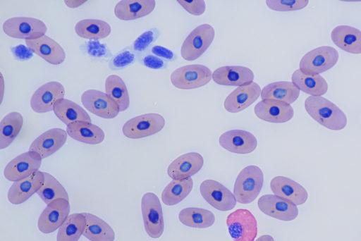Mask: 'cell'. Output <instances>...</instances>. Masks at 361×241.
Here are the masks:
<instances>
[{
  "mask_svg": "<svg viewBox=\"0 0 361 241\" xmlns=\"http://www.w3.org/2000/svg\"><path fill=\"white\" fill-rule=\"evenodd\" d=\"M305 109L313 120L327 129L339 131L347 125L345 113L326 98L310 96L305 100Z\"/></svg>",
  "mask_w": 361,
  "mask_h": 241,
  "instance_id": "obj_1",
  "label": "cell"
},
{
  "mask_svg": "<svg viewBox=\"0 0 361 241\" xmlns=\"http://www.w3.org/2000/svg\"><path fill=\"white\" fill-rule=\"evenodd\" d=\"M264 173L255 165L243 168L238 173L233 185V194L238 202L247 204L254 202L262 188Z\"/></svg>",
  "mask_w": 361,
  "mask_h": 241,
  "instance_id": "obj_2",
  "label": "cell"
},
{
  "mask_svg": "<svg viewBox=\"0 0 361 241\" xmlns=\"http://www.w3.org/2000/svg\"><path fill=\"white\" fill-rule=\"evenodd\" d=\"M215 37V31L209 24L204 23L194 28L186 37L180 48L181 57L185 61L200 58L210 47Z\"/></svg>",
  "mask_w": 361,
  "mask_h": 241,
  "instance_id": "obj_3",
  "label": "cell"
},
{
  "mask_svg": "<svg viewBox=\"0 0 361 241\" xmlns=\"http://www.w3.org/2000/svg\"><path fill=\"white\" fill-rule=\"evenodd\" d=\"M338 51L331 46H322L306 53L300 59L299 69L308 75H319L333 68L338 62Z\"/></svg>",
  "mask_w": 361,
  "mask_h": 241,
  "instance_id": "obj_4",
  "label": "cell"
},
{
  "mask_svg": "<svg viewBox=\"0 0 361 241\" xmlns=\"http://www.w3.org/2000/svg\"><path fill=\"white\" fill-rule=\"evenodd\" d=\"M2 29L8 37L25 41L41 37L47 31V27L42 20L25 16L12 17L6 20Z\"/></svg>",
  "mask_w": 361,
  "mask_h": 241,
  "instance_id": "obj_5",
  "label": "cell"
},
{
  "mask_svg": "<svg viewBox=\"0 0 361 241\" xmlns=\"http://www.w3.org/2000/svg\"><path fill=\"white\" fill-rule=\"evenodd\" d=\"M212 79L211 70L202 64H190L174 70L170 76L172 85L180 89H192L208 84Z\"/></svg>",
  "mask_w": 361,
  "mask_h": 241,
  "instance_id": "obj_6",
  "label": "cell"
},
{
  "mask_svg": "<svg viewBox=\"0 0 361 241\" xmlns=\"http://www.w3.org/2000/svg\"><path fill=\"white\" fill-rule=\"evenodd\" d=\"M141 211L147 234L151 238H159L164 230V221L162 206L156 194L146 192L143 194L141 199Z\"/></svg>",
  "mask_w": 361,
  "mask_h": 241,
  "instance_id": "obj_7",
  "label": "cell"
},
{
  "mask_svg": "<svg viewBox=\"0 0 361 241\" xmlns=\"http://www.w3.org/2000/svg\"><path fill=\"white\" fill-rule=\"evenodd\" d=\"M164 125L165 119L161 114L149 113L127 121L122 127V132L127 138L137 140L160 132Z\"/></svg>",
  "mask_w": 361,
  "mask_h": 241,
  "instance_id": "obj_8",
  "label": "cell"
},
{
  "mask_svg": "<svg viewBox=\"0 0 361 241\" xmlns=\"http://www.w3.org/2000/svg\"><path fill=\"white\" fill-rule=\"evenodd\" d=\"M228 233L233 241H254L257 235V222L252 213L238 209L226 218Z\"/></svg>",
  "mask_w": 361,
  "mask_h": 241,
  "instance_id": "obj_9",
  "label": "cell"
},
{
  "mask_svg": "<svg viewBox=\"0 0 361 241\" xmlns=\"http://www.w3.org/2000/svg\"><path fill=\"white\" fill-rule=\"evenodd\" d=\"M84 107L92 114L105 119H113L121 112L118 104L106 93L89 89L81 95Z\"/></svg>",
  "mask_w": 361,
  "mask_h": 241,
  "instance_id": "obj_10",
  "label": "cell"
},
{
  "mask_svg": "<svg viewBox=\"0 0 361 241\" xmlns=\"http://www.w3.org/2000/svg\"><path fill=\"white\" fill-rule=\"evenodd\" d=\"M42 160L41 156L35 152L20 154L7 163L4 175L11 182L27 178L39 171Z\"/></svg>",
  "mask_w": 361,
  "mask_h": 241,
  "instance_id": "obj_11",
  "label": "cell"
},
{
  "mask_svg": "<svg viewBox=\"0 0 361 241\" xmlns=\"http://www.w3.org/2000/svg\"><path fill=\"white\" fill-rule=\"evenodd\" d=\"M200 192L208 204L219 211H230L236 205L234 194L216 180L207 179L202 181L200 185Z\"/></svg>",
  "mask_w": 361,
  "mask_h": 241,
  "instance_id": "obj_12",
  "label": "cell"
},
{
  "mask_svg": "<svg viewBox=\"0 0 361 241\" xmlns=\"http://www.w3.org/2000/svg\"><path fill=\"white\" fill-rule=\"evenodd\" d=\"M69 200L56 199L47 205L37 221L38 230L44 234L54 233L59 229L69 216Z\"/></svg>",
  "mask_w": 361,
  "mask_h": 241,
  "instance_id": "obj_13",
  "label": "cell"
},
{
  "mask_svg": "<svg viewBox=\"0 0 361 241\" xmlns=\"http://www.w3.org/2000/svg\"><path fill=\"white\" fill-rule=\"evenodd\" d=\"M257 206L264 214L283 221H293L299 214L298 206L275 194L261 196Z\"/></svg>",
  "mask_w": 361,
  "mask_h": 241,
  "instance_id": "obj_14",
  "label": "cell"
},
{
  "mask_svg": "<svg viewBox=\"0 0 361 241\" xmlns=\"http://www.w3.org/2000/svg\"><path fill=\"white\" fill-rule=\"evenodd\" d=\"M65 88L57 81L47 82L33 93L30 105L33 111L44 113L53 111L55 103L64 98Z\"/></svg>",
  "mask_w": 361,
  "mask_h": 241,
  "instance_id": "obj_15",
  "label": "cell"
},
{
  "mask_svg": "<svg viewBox=\"0 0 361 241\" xmlns=\"http://www.w3.org/2000/svg\"><path fill=\"white\" fill-rule=\"evenodd\" d=\"M219 143L224 149L238 154H250L257 147V140L252 133L239 129L222 133L219 138Z\"/></svg>",
  "mask_w": 361,
  "mask_h": 241,
  "instance_id": "obj_16",
  "label": "cell"
},
{
  "mask_svg": "<svg viewBox=\"0 0 361 241\" xmlns=\"http://www.w3.org/2000/svg\"><path fill=\"white\" fill-rule=\"evenodd\" d=\"M254 112L259 119L274 123H286L294 116V110L290 104L273 99L259 101L255 106Z\"/></svg>",
  "mask_w": 361,
  "mask_h": 241,
  "instance_id": "obj_17",
  "label": "cell"
},
{
  "mask_svg": "<svg viewBox=\"0 0 361 241\" xmlns=\"http://www.w3.org/2000/svg\"><path fill=\"white\" fill-rule=\"evenodd\" d=\"M261 92L260 86L255 82L238 87L226 97L224 107L229 113L240 112L255 102Z\"/></svg>",
  "mask_w": 361,
  "mask_h": 241,
  "instance_id": "obj_18",
  "label": "cell"
},
{
  "mask_svg": "<svg viewBox=\"0 0 361 241\" xmlns=\"http://www.w3.org/2000/svg\"><path fill=\"white\" fill-rule=\"evenodd\" d=\"M274 194L285 199L296 206L305 204L308 199L307 190L298 182L285 176H275L270 181Z\"/></svg>",
  "mask_w": 361,
  "mask_h": 241,
  "instance_id": "obj_19",
  "label": "cell"
},
{
  "mask_svg": "<svg viewBox=\"0 0 361 241\" xmlns=\"http://www.w3.org/2000/svg\"><path fill=\"white\" fill-rule=\"evenodd\" d=\"M67 137L66 130L59 128H51L34 140L29 151L38 153L42 159L47 158L64 145Z\"/></svg>",
  "mask_w": 361,
  "mask_h": 241,
  "instance_id": "obj_20",
  "label": "cell"
},
{
  "mask_svg": "<svg viewBox=\"0 0 361 241\" xmlns=\"http://www.w3.org/2000/svg\"><path fill=\"white\" fill-rule=\"evenodd\" d=\"M204 165L202 156L188 152L175 159L167 168V174L173 180L189 178L197 173Z\"/></svg>",
  "mask_w": 361,
  "mask_h": 241,
  "instance_id": "obj_21",
  "label": "cell"
},
{
  "mask_svg": "<svg viewBox=\"0 0 361 241\" xmlns=\"http://www.w3.org/2000/svg\"><path fill=\"white\" fill-rule=\"evenodd\" d=\"M25 44L34 54L51 65H60L66 59L63 48L56 41L46 35L37 39L26 40Z\"/></svg>",
  "mask_w": 361,
  "mask_h": 241,
  "instance_id": "obj_22",
  "label": "cell"
},
{
  "mask_svg": "<svg viewBox=\"0 0 361 241\" xmlns=\"http://www.w3.org/2000/svg\"><path fill=\"white\" fill-rule=\"evenodd\" d=\"M44 182V172L40 171L27 178L13 182L8 191V202L14 205L23 204L38 192Z\"/></svg>",
  "mask_w": 361,
  "mask_h": 241,
  "instance_id": "obj_23",
  "label": "cell"
},
{
  "mask_svg": "<svg viewBox=\"0 0 361 241\" xmlns=\"http://www.w3.org/2000/svg\"><path fill=\"white\" fill-rule=\"evenodd\" d=\"M253 71L243 66H224L212 73V80L219 85L243 86L253 82Z\"/></svg>",
  "mask_w": 361,
  "mask_h": 241,
  "instance_id": "obj_24",
  "label": "cell"
},
{
  "mask_svg": "<svg viewBox=\"0 0 361 241\" xmlns=\"http://www.w3.org/2000/svg\"><path fill=\"white\" fill-rule=\"evenodd\" d=\"M331 39L341 50L361 54V30L346 25L336 26L331 32Z\"/></svg>",
  "mask_w": 361,
  "mask_h": 241,
  "instance_id": "obj_25",
  "label": "cell"
},
{
  "mask_svg": "<svg viewBox=\"0 0 361 241\" xmlns=\"http://www.w3.org/2000/svg\"><path fill=\"white\" fill-rule=\"evenodd\" d=\"M155 6L154 0H122L116 4L114 12L118 19L128 21L150 14Z\"/></svg>",
  "mask_w": 361,
  "mask_h": 241,
  "instance_id": "obj_26",
  "label": "cell"
},
{
  "mask_svg": "<svg viewBox=\"0 0 361 241\" xmlns=\"http://www.w3.org/2000/svg\"><path fill=\"white\" fill-rule=\"evenodd\" d=\"M67 134L72 139L88 144L102 143L105 137L103 130L87 121H78L66 125Z\"/></svg>",
  "mask_w": 361,
  "mask_h": 241,
  "instance_id": "obj_27",
  "label": "cell"
},
{
  "mask_svg": "<svg viewBox=\"0 0 361 241\" xmlns=\"http://www.w3.org/2000/svg\"><path fill=\"white\" fill-rule=\"evenodd\" d=\"M292 82L300 89L312 97H322L328 91V83L320 75H308L299 68L291 76Z\"/></svg>",
  "mask_w": 361,
  "mask_h": 241,
  "instance_id": "obj_28",
  "label": "cell"
},
{
  "mask_svg": "<svg viewBox=\"0 0 361 241\" xmlns=\"http://www.w3.org/2000/svg\"><path fill=\"white\" fill-rule=\"evenodd\" d=\"M300 89L288 81H278L269 83L262 88L261 98L286 102L294 103L300 96Z\"/></svg>",
  "mask_w": 361,
  "mask_h": 241,
  "instance_id": "obj_29",
  "label": "cell"
},
{
  "mask_svg": "<svg viewBox=\"0 0 361 241\" xmlns=\"http://www.w3.org/2000/svg\"><path fill=\"white\" fill-rule=\"evenodd\" d=\"M53 111L66 125L78 121L91 122L87 112L79 104L68 99L58 100L54 104Z\"/></svg>",
  "mask_w": 361,
  "mask_h": 241,
  "instance_id": "obj_30",
  "label": "cell"
},
{
  "mask_svg": "<svg viewBox=\"0 0 361 241\" xmlns=\"http://www.w3.org/2000/svg\"><path fill=\"white\" fill-rule=\"evenodd\" d=\"M82 214L86 219L82 235L90 241H114V230L106 221L94 214Z\"/></svg>",
  "mask_w": 361,
  "mask_h": 241,
  "instance_id": "obj_31",
  "label": "cell"
},
{
  "mask_svg": "<svg viewBox=\"0 0 361 241\" xmlns=\"http://www.w3.org/2000/svg\"><path fill=\"white\" fill-rule=\"evenodd\" d=\"M74 30L78 36L89 40L104 39L111 32V27L107 22L94 18L79 20Z\"/></svg>",
  "mask_w": 361,
  "mask_h": 241,
  "instance_id": "obj_32",
  "label": "cell"
},
{
  "mask_svg": "<svg viewBox=\"0 0 361 241\" xmlns=\"http://www.w3.org/2000/svg\"><path fill=\"white\" fill-rule=\"evenodd\" d=\"M178 220L188 227L203 229L213 225L215 222V216L208 209L187 207L180 211Z\"/></svg>",
  "mask_w": 361,
  "mask_h": 241,
  "instance_id": "obj_33",
  "label": "cell"
},
{
  "mask_svg": "<svg viewBox=\"0 0 361 241\" xmlns=\"http://www.w3.org/2000/svg\"><path fill=\"white\" fill-rule=\"evenodd\" d=\"M23 125V117L17 111L6 114L0 123V149L9 147L20 133Z\"/></svg>",
  "mask_w": 361,
  "mask_h": 241,
  "instance_id": "obj_34",
  "label": "cell"
},
{
  "mask_svg": "<svg viewBox=\"0 0 361 241\" xmlns=\"http://www.w3.org/2000/svg\"><path fill=\"white\" fill-rule=\"evenodd\" d=\"M193 180L191 178L172 180L161 193V201L167 206H174L182 202L192 191Z\"/></svg>",
  "mask_w": 361,
  "mask_h": 241,
  "instance_id": "obj_35",
  "label": "cell"
},
{
  "mask_svg": "<svg viewBox=\"0 0 361 241\" xmlns=\"http://www.w3.org/2000/svg\"><path fill=\"white\" fill-rule=\"evenodd\" d=\"M105 92L118 104L120 111H126L130 106V96L123 80L112 74L105 80Z\"/></svg>",
  "mask_w": 361,
  "mask_h": 241,
  "instance_id": "obj_36",
  "label": "cell"
},
{
  "mask_svg": "<svg viewBox=\"0 0 361 241\" xmlns=\"http://www.w3.org/2000/svg\"><path fill=\"white\" fill-rule=\"evenodd\" d=\"M85 224L86 219L82 213L69 215L59 228L56 241H78L83 235Z\"/></svg>",
  "mask_w": 361,
  "mask_h": 241,
  "instance_id": "obj_37",
  "label": "cell"
},
{
  "mask_svg": "<svg viewBox=\"0 0 361 241\" xmlns=\"http://www.w3.org/2000/svg\"><path fill=\"white\" fill-rule=\"evenodd\" d=\"M44 182L37 192L40 199L47 205L58 199L69 200V196L64 187L52 175L44 172Z\"/></svg>",
  "mask_w": 361,
  "mask_h": 241,
  "instance_id": "obj_38",
  "label": "cell"
},
{
  "mask_svg": "<svg viewBox=\"0 0 361 241\" xmlns=\"http://www.w3.org/2000/svg\"><path fill=\"white\" fill-rule=\"evenodd\" d=\"M158 30L152 28L143 32L131 44L130 49L137 55L145 52L157 39Z\"/></svg>",
  "mask_w": 361,
  "mask_h": 241,
  "instance_id": "obj_39",
  "label": "cell"
},
{
  "mask_svg": "<svg viewBox=\"0 0 361 241\" xmlns=\"http://www.w3.org/2000/svg\"><path fill=\"white\" fill-rule=\"evenodd\" d=\"M136 59V54L130 49H125L111 57L109 68L112 70L123 69L133 64Z\"/></svg>",
  "mask_w": 361,
  "mask_h": 241,
  "instance_id": "obj_40",
  "label": "cell"
},
{
  "mask_svg": "<svg viewBox=\"0 0 361 241\" xmlns=\"http://www.w3.org/2000/svg\"><path fill=\"white\" fill-rule=\"evenodd\" d=\"M307 0H267L266 4L271 10L276 11H293L305 8Z\"/></svg>",
  "mask_w": 361,
  "mask_h": 241,
  "instance_id": "obj_41",
  "label": "cell"
},
{
  "mask_svg": "<svg viewBox=\"0 0 361 241\" xmlns=\"http://www.w3.org/2000/svg\"><path fill=\"white\" fill-rule=\"evenodd\" d=\"M86 54L94 58H106L111 56V51L106 44L99 40H89L84 44Z\"/></svg>",
  "mask_w": 361,
  "mask_h": 241,
  "instance_id": "obj_42",
  "label": "cell"
},
{
  "mask_svg": "<svg viewBox=\"0 0 361 241\" xmlns=\"http://www.w3.org/2000/svg\"><path fill=\"white\" fill-rule=\"evenodd\" d=\"M177 2L190 14L200 16L206 10V4L204 0H178Z\"/></svg>",
  "mask_w": 361,
  "mask_h": 241,
  "instance_id": "obj_43",
  "label": "cell"
},
{
  "mask_svg": "<svg viewBox=\"0 0 361 241\" xmlns=\"http://www.w3.org/2000/svg\"><path fill=\"white\" fill-rule=\"evenodd\" d=\"M11 51L16 59L19 61H28L34 55L32 51L24 44H18L11 47Z\"/></svg>",
  "mask_w": 361,
  "mask_h": 241,
  "instance_id": "obj_44",
  "label": "cell"
},
{
  "mask_svg": "<svg viewBox=\"0 0 361 241\" xmlns=\"http://www.w3.org/2000/svg\"><path fill=\"white\" fill-rule=\"evenodd\" d=\"M141 63L145 67L153 70H160L165 66V63L161 58L151 54L143 56Z\"/></svg>",
  "mask_w": 361,
  "mask_h": 241,
  "instance_id": "obj_45",
  "label": "cell"
},
{
  "mask_svg": "<svg viewBox=\"0 0 361 241\" xmlns=\"http://www.w3.org/2000/svg\"><path fill=\"white\" fill-rule=\"evenodd\" d=\"M151 52L153 55L167 60H171L174 57L173 52L168 48L162 46L155 45L151 48Z\"/></svg>",
  "mask_w": 361,
  "mask_h": 241,
  "instance_id": "obj_46",
  "label": "cell"
},
{
  "mask_svg": "<svg viewBox=\"0 0 361 241\" xmlns=\"http://www.w3.org/2000/svg\"><path fill=\"white\" fill-rule=\"evenodd\" d=\"M87 1H64L66 5L71 8L79 7L84 4Z\"/></svg>",
  "mask_w": 361,
  "mask_h": 241,
  "instance_id": "obj_47",
  "label": "cell"
},
{
  "mask_svg": "<svg viewBox=\"0 0 361 241\" xmlns=\"http://www.w3.org/2000/svg\"><path fill=\"white\" fill-rule=\"evenodd\" d=\"M255 241H275L274 237L270 235H263L259 237Z\"/></svg>",
  "mask_w": 361,
  "mask_h": 241,
  "instance_id": "obj_48",
  "label": "cell"
}]
</instances>
